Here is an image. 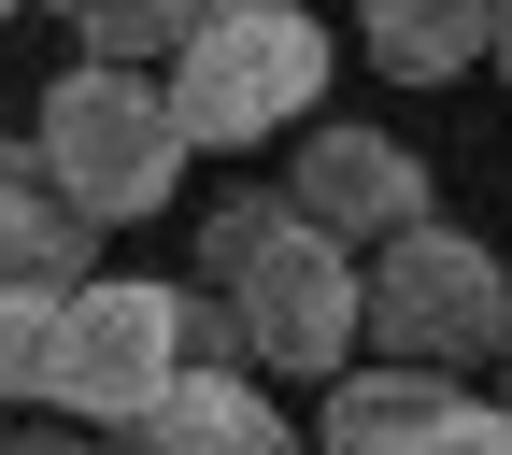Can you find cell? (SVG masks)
<instances>
[{"mask_svg":"<svg viewBox=\"0 0 512 455\" xmlns=\"http://www.w3.org/2000/svg\"><path fill=\"white\" fill-rule=\"evenodd\" d=\"M228 328L242 384L256 370H299V384H342L356 370V256L342 242H313L271 185H242V200L200 214V285H185Z\"/></svg>","mask_w":512,"mask_h":455,"instance_id":"cell-1","label":"cell"},{"mask_svg":"<svg viewBox=\"0 0 512 455\" xmlns=\"http://www.w3.org/2000/svg\"><path fill=\"white\" fill-rule=\"evenodd\" d=\"M157 100H171L185 157H242V143H271V128H299L328 100V29L299 0H200V29L157 72Z\"/></svg>","mask_w":512,"mask_h":455,"instance_id":"cell-2","label":"cell"},{"mask_svg":"<svg viewBox=\"0 0 512 455\" xmlns=\"http://www.w3.org/2000/svg\"><path fill=\"white\" fill-rule=\"evenodd\" d=\"M356 342H370L384 370H441V384H456L470 356H512V271H498V242L456 228V214L370 242V271H356Z\"/></svg>","mask_w":512,"mask_h":455,"instance_id":"cell-3","label":"cell"},{"mask_svg":"<svg viewBox=\"0 0 512 455\" xmlns=\"http://www.w3.org/2000/svg\"><path fill=\"white\" fill-rule=\"evenodd\" d=\"M29 171L57 185V214H72L86 242L100 228H143L171 185H185V143H171V100L157 72H57L43 86V128H29Z\"/></svg>","mask_w":512,"mask_h":455,"instance_id":"cell-4","label":"cell"},{"mask_svg":"<svg viewBox=\"0 0 512 455\" xmlns=\"http://www.w3.org/2000/svg\"><path fill=\"white\" fill-rule=\"evenodd\" d=\"M185 384V285H143V271H86L57 299V370L43 399L86 413V427H128Z\"/></svg>","mask_w":512,"mask_h":455,"instance_id":"cell-5","label":"cell"},{"mask_svg":"<svg viewBox=\"0 0 512 455\" xmlns=\"http://www.w3.org/2000/svg\"><path fill=\"white\" fill-rule=\"evenodd\" d=\"M271 200L313 228V242H342V256H370V242H399V228H427L441 200H427V157L399 143V128H313V143L285 157V185Z\"/></svg>","mask_w":512,"mask_h":455,"instance_id":"cell-6","label":"cell"},{"mask_svg":"<svg viewBox=\"0 0 512 455\" xmlns=\"http://www.w3.org/2000/svg\"><path fill=\"white\" fill-rule=\"evenodd\" d=\"M114 455H299V427L271 413V384H242V370H185L157 413H128Z\"/></svg>","mask_w":512,"mask_h":455,"instance_id":"cell-7","label":"cell"},{"mask_svg":"<svg viewBox=\"0 0 512 455\" xmlns=\"http://www.w3.org/2000/svg\"><path fill=\"white\" fill-rule=\"evenodd\" d=\"M43 285V299H72L86 285V228L57 214V185L29 171V143H0V299Z\"/></svg>","mask_w":512,"mask_h":455,"instance_id":"cell-8","label":"cell"},{"mask_svg":"<svg viewBox=\"0 0 512 455\" xmlns=\"http://www.w3.org/2000/svg\"><path fill=\"white\" fill-rule=\"evenodd\" d=\"M456 399V384L441 370H342L328 384V427H313L299 455H413V427Z\"/></svg>","mask_w":512,"mask_h":455,"instance_id":"cell-9","label":"cell"},{"mask_svg":"<svg viewBox=\"0 0 512 455\" xmlns=\"http://www.w3.org/2000/svg\"><path fill=\"white\" fill-rule=\"evenodd\" d=\"M356 43H370V72H399V86H456L484 57V0H370Z\"/></svg>","mask_w":512,"mask_h":455,"instance_id":"cell-10","label":"cell"},{"mask_svg":"<svg viewBox=\"0 0 512 455\" xmlns=\"http://www.w3.org/2000/svg\"><path fill=\"white\" fill-rule=\"evenodd\" d=\"M72 29H86V72H171L200 15H185V0H86Z\"/></svg>","mask_w":512,"mask_h":455,"instance_id":"cell-11","label":"cell"},{"mask_svg":"<svg viewBox=\"0 0 512 455\" xmlns=\"http://www.w3.org/2000/svg\"><path fill=\"white\" fill-rule=\"evenodd\" d=\"M43 370H57V299L15 285L0 299V399H43Z\"/></svg>","mask_w":512,"mask_h":455,"instance_id":"cell-12","label":"cell"},{"mask_svg":"<svg viewBox=\"0 0 512 455\" xmlns=\"http://www.w3.org/2000/svg\"><path fill=\"white\" fill-rule=\"evenodd\" d=\"M413 455H512V413H498V399H441V413L413 427Z\"/></svg>","mask_w":512,"mask_h":455,"instance_id":"cell-13","label":"cell"},{"mask_svg":"<svg viewBox=\"0 0 512 455\" xmlns=\"http://www.w3.org/2000/svg\"><path fill=\"white\" fill-rule=\"evenodd\" d=\"M484 57H498V72H512V15H484Z\"/></svg>","mask_w":512,"mask_h":455,"instance_id":"cell-14","label":"cell"},{"mask_svg":"<svg viewBox=\"0 0 512 455\" xmlns=\"http://www.w3.org/2000/svg\"><path fill=\"white\" fill-rule=\"evenodd\" d=\"M15 455H100V441H57V427H43V441H15Z\"/></svg>","mask_w":512,"mask_h":455,"instance_id":"cell-15","label":"cell"},{"mask_svg":"<svg viewBox=\"0 0 512 455\" xmlns=\"http://www.w3.org/2000/svg\"><path fill=\"white\" fill-rule=\"evenodd\" d=\"M498 413H512V399H498Z\"/></svg>","mask_w":512,"mask_h":455,"instance_id":"cell-16","label":"cell"}]
</instances>
